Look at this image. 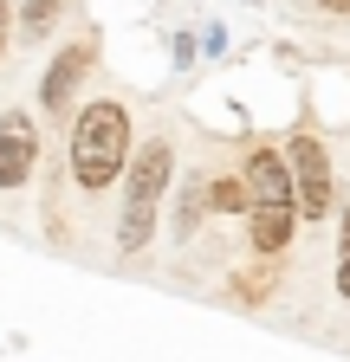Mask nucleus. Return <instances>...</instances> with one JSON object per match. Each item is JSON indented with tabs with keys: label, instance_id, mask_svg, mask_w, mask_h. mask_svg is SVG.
<instances>
[{
	"label": "nucleus",
	"instance_id": "nucleus-1",
	"mask_svg": "<svg viewBox=\"0 0 350 362\" xmlns=\"http://www.w3.org/2000/svg\"><path fill=\"white\" fill-rule=\"evenodd\" d=\"M240 181H247V220H253L247 233H253V252H286L292 233H298V188H292L286 149L259 143V149L247 156Z\"/></svg>",
	"mask_w": 350,
	"mask_h": 362
},
{
	"label": "nucleus",
	"instance_id": "nucleus-2",
	"mask_svg": "<svg viewBox=\"0 0 350 362\" xmlns=\"http://www.w3.org/2000/svg\"><path fill=\"white\" fill-rule=\"evenodd\" d=\"M130 168V110L117 98H91L72 117V175L84 194H104Z\"/></svg>",
	"mask_w": 350,
	"mask_h": 362
},
{
	"label": "nucleus",
	"instance_id": "nucleus-3",
	"mask_svg": "<svg viewBox=\"0 0 350 362\" xmlns=\"http://www.w3.org/2000/svg\"><path fill=\"white\" fill-rule=\"evenodd\" d=\"M175 181V149L162 143H143L130 149V168H123V220H117V252H143L156 240V214H162V194Z\"/></svg>",
	"mask_w": 350,
	"mask_h": 362
},
{
	"label": "nucleus",
	"instance_id": "nucleus-4",
	"mask_svg": "<svg viewBox=\"0 0 350 362\" xmlns=\"http://www.w3.org/2000/svg\"><path fill=\"white\" fill-rule=\"evenodd\" d=\"M286 162H292V188H298V220H331V207H337L331 149L318 143L312 129H298L292 143H286Z\"/></svg>",
	"mask_w": 350,
	"mask_h": 362
},
{
	"label": "nucleus",
	"instance_id": "nucleus-5",
	"mask_svg": "<svg viewBox=\"0 0 350 362\" xmlns=\"http://www.w3.org/2000/svg\"><path fill=\"white\" fill-rule=\"evenodd\" d=\"M39 168V123L26 110H0V194L26 188Z\"/></svg>",
	"mask_w": 350,
	"mask_h": 362
},
{
	"label": "nucleus",
	"instance_id": "nucleus-6",
	"mask_svg": "<svg viewBox=\"0 0 350 362\" xmlns=\"http://www.w3.org/2000/svg\"><path fill=\"white\" fill-rule=\"evenodd\" d=\"M91 65H98V39H91V33H78L72 45H59L46 84H39V104H46L52 117H72V90L91 78Z\"/></svg>",
	"mask_w": 350,
	"mask_h": 362
},
{
	"label": "nucleus",
	"instance_id": "nucleus-7",
	"mask_svg": "<svg viewBox=\"0 0 350 362\" xmlns=\"http://www.w3.org/2000/svg\"><path fill=\"white\" fill-rule=\"evenodd\" d=\"M273 285H279V252H259V265H247V272H240V279L227 285V298H234V304H259Z\"/></svg>",
	"mask_w": 350,
	"mask_h": 362
},
{
	"label": "nucleus",
	"instance_id": "nucleus-8",
	"mask_svg": "<svg viewBox=\"0 0 350 362\" xmlns=\"http://www.w3.org/2000/svg\"><path fill=\"white\" fill-rule=\"evenodd\" d=\"M208 207L214 214H247V181L240 175H208Z\"/></svg>",
	"mask_w": 350,
	"mask_h": 362
},
{
	"label": "nucleus",
	"instance_id": "nucleus-9",
	"mask_svg": "<svg viewBox=\"0 0 350 362\" xmlns=\"http://www.w3.org/2000/svg\"><path fill=\"white\" fill-rule=\"evenodd\" d=\"M201 207H208V181H201V175H188V181H182V201H175V233H195Z\"/></svg>",
	"mask_w": 350,
	"mask_h": 362
},
{
	"label": "nucleus",
	"instance_id": "nucleus-10",
	"mask_svg": "<svg viewBox=\"0 0 350 362\" xmlns=\"http://www.w3.org/2000/svg\"><path fill=\"white\" fill-rule=\"evenodd\" d=\"M337 298H350V194L337 201Z\"/></svg>",
	"mask_w": 350,
	"mask_h": 362
},
{
	"label": "nucleus",
	"instance_id": "nucleus-11",
	"mask_svg": "<svg viewBox=\"0 0 350 362\" xmlns=\"http://www.w3.org/2000/svg\"><path fill=\"white\" fill-rule=\"evenodd\" d=\"M26 39H39V33H52V20H59V0H26Z\"/></svg>",
	"mask_w": 350,
	"mask_h": 362
},
{
	"label": "nucleus",
	"instance_id": "nucleus-12",
	"mask_svg": "<svg viewBox=\"0 0 350 362\" xmlns=\"http://www.w3.org/2000/svg\"><path fill=\"white\" fill-rule=\"evenodd\" d=\"M318 7H331V13H350V0H318Z\"/></svg>",
	"mask_w": 350,
	"mask_h": 362
},
{
	"label": "nucleus",
	"instance_id": "nucleus-13",
	"mask_svg": "<svg viewBox=\"0 0 350 362\" xmlns=\"http://www.w3.org/2000/svg\"><path fill=\"white\" fill-rule=\"evenodd\" d=\"M0 45H7V7H0Z\"/></svg>",
	"mask_w": 350,
	"mask_h": 362
}]
</instances>
